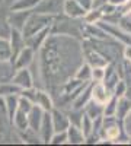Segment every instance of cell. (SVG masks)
I'll return each instance as SVG.
<instances>
[]
</instances>
